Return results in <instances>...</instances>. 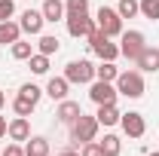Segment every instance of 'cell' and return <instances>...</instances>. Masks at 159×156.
Returning a JSON list of instances; mask_svg holds the SVG:
<instances>
[{
    "mask_svg": "<svg viewBox=\"0 0 159 156\" xmlns=\"http://www.w3.org/2000/svg\"><path fill=\"white\" fill-rule=\"evenodd\" d=\"M98 135V119L80 113L74 122H70V147H83L86 141H95Z\"/></svg>",
    "mask_w": 159,
    "mask_h": 156,
    "instance_id": "6da1fadb",
    "label": "cell"
},
{
    "mask_svg": "<svg viewBox=\"0 0 159 156\" xmlns=\"http://www.w3.org/2000/svg\"><path fill=\"white\" fill-rule=\"evenodd\" d=\"M116 92L125 98H141L144 92H147V86H144V77H141V71H119L116 77Z\"/></svg>",
    "mask_w": 159,
    "mask_h": 156,
    "instance_id": "7a4b0ae2",
    "label": "cell"
},
{
    "mask_svg": "<svg viewBox=\"0 0 159 156\" xmlns=\"http://www.w3.org/2000/svg\"><path fill=\"white\" fill-rule=\"evenodd\" d=\"M86 40H89L92 52H95L101 61H116V58H119V46H116V43H110V37H107V34H101L98 28H95Z\"/></svg>",
    "mask_w": 159,
    "mask_h": 156,
    "instance_id": "3957f363",
    "label": "cell"
},
{
    "mask_svg": "<svg viewBox=\"0 0 159 156\" xmlns=\"http://www.w3.org/2000/svg\"><path fill=\"white\" fill-rule=\"evenodd\" d=\"M64 80H67V83H80V86H86V83L95 80V64H92L89 58L70 61V64L64 67Z\"/></svg>",
    "mask_w": 159,
    "mask_h": 156,
    "instance_id": "277c9868",
    "label": "cell"
},
{
    "mask_svg": "<svg viewBox=\"0 0 159 156\" xmlns=\"http://www.w3.org/2000/svg\"><path fill=\"white\" fill-rule=\"evenodd\" d=\"M95 25H98L101 34H107V37H119V34H122V19H119L116 9H110V6H101L98 9Z\"/></svg>",
    "mask_w": 159,
    "mask_h": 156,
    "instance_id": "5b68a950",
    "label": "cell"
},
{
    "mask_svg": "<svg viewBox=\"0 0 159 156\" xmlns=\"http://www.w3.org/2000/svg\"><path fill=\"white\" fill-rule=\"evenodd\" d=\"M119 37H122V43H119V55H125L129 61H135L141 55V49L147 46V40H144L141 31H122Z\"/></svg>",
    "mask_w": 159,
    "mask_h": 156,
    "instance_id": "8992f818",
    "label": "cell"
},
{
    "mask_svg": "<svg viewBox=\"0 0 159 156\" xmlns=\"http://www.w3.org/2000/svg\"><path fill=\"white\" fill-rule=\"evenodd\" d=\"M89 98L95 101V104H116V86L113 83H104V80H92L89 83Z\"/></svg>",
    "mask_w": 159,
    "mask_h": 156,
    "instance_id": "52a82bcc",
    "label": "cell"
},
{
    "mask_svg": "<svg viewBox=\"0 0 159 156\" xmlns=\"http://www.w3.org/2000/svg\"><path fill=\"white\" fill-rule=\"evenodd\" d=\"M95 28H98V25H95V19H92L89 12H83V16H67V34H70L74 40L89 37Z\"/></svg>",
    "mask_w": 159,
    "mask_h": 156,
    "instance_id": "ba28073f",
    "label": "cell"
},
{
    "mask_svg": "<svg viewBox=\"0 0 159 156\" xmlns=\"http://www.w3.org/2000/svg\"><path fill=\"white\" fill-rule=\"evenodd\" d=\"M43 25H46V19H43L40 9H25L21 19H19L21 34H31V37H40V34H43Z\"/></svg>",
    "mask_w": 159,
    "mask_h": 156,
    "instance_id": "9c48e42d",
    "label": "cell"
},
{
    "mask_svg": "<svg viewBox=\"0 0 159 156\" xmlns=\"http://www.w3.org/2000/svg\"><path fill=\"white\" fill-rule=\"evenodd\" d=\"M119 126H122V132L129 138H144V132H147V122H144V117H141L138 110L122 113V117H119Z\"/></svg>",
    "mask_w": 159,
    "mask_h": 156,
    "instance_id": "30bf717a",
    "label": "cell"
},
{
    "mask_svg": "<svg viewBox=\"0 0 159 156\" xmlns=\"http://www.w3.org/2000/svg\"><path fill=\"white\" fill-rule=\"evenodd\" d=\"M135 64H138L141 71H147V74H156V71H159V49L144 46V49H141V55L135 58Z\"/></svg>",
    "mask_w": 159,
    "mask_h": 156,
    "instance_id": "8fae6325",
    "label": "cell"
},
{
    "mask_svg": "<svg viewBox=\"0 0 159 156\" xmlns=\"http://www.w3.org/2000/svg\"><path fill=\"white\" fill-rule=\"evenodd\" d=\"M80 113H83V107H80L77 101H67V98H64V101H58L55 119H58V122H64V126H70V122H74V119H77Z\"/></svg>",
    "mask_w": 159,
    "mask_h": 156,
    "instance_id": "7c38bea8",
    "label": "cell"
},
{
    "mask_svg": "<svg viewBox=\"0 0 159 156\" xmlns=\"http://www.w3.org/2000/svg\"><path fill=\"white\" fill-rule=\"evenodd\" d=\"M6 135L12 138V141H28V138H31V122H28V117H16V119H9V129H6Z\"/></svg>",
    "mask_w": 159,
    "mask_h": 156,
    "instance_id": "4fadbf2b",
    "label": "cell"
},
{
    "mask_svg": "<svg viewBox=\"0 0 159 156\" xmlns=\"http://www.w3.org/2000/svg\"><path fill=\"white\" fill-rule=\"evenodd\" d=\"M67 89H70V83H67L64 77H52L49 83H46L43 92L52 98V101H64V98H67Z\"/></svg>",
    "mask_w": 159,
    "mask_h": 156,
    "instance_id": "5bb4252c",
    "label": "cell"
},
{
    "mask_svg": "<svg viewBox=\"0 0 159 156\" xmlns=\"http://www.w3.org/2000/svg\"><path fill=\"white\" fill-rule=\"evenodd\" d=\"M16 40H21V28L19 21H0V46H12Z\"/></svg>",
    "mask_w": 159,
    "mask_h": 156,
    "instance_id": "9a60e30c",
    "label": "cell"
},
{
    "mask_svg": "<svg viewBox=\"0 0 159 156\" xmlns=\"http://www.w3.org/2000/svg\"><path fill=\"white\" fill-rule=\"evenodd\" d=\"M119 117H122V113L116 110V104H98V113H95L98 126H116Z\"/></svg>",
    "mask_w": 159,
    "mask_h": 156,
    "instance_id": "2e32d148",
    "label": "cell"
},
{
    "mask_svg": "<svg viewBox=\"0 0 159 156\" xmlns=\"http://www.w3.org/2000/svg\"><path fill=\"white\" fill-rule=\"evenodd\" d=\"M40 12H43V19H46V21H61L64 16H67L61 0H43V9H40Z\"/></svg>",
    "mask_w": 159,
    "mask_h": 156,
    "instance_id": "e0dca14e",
    "label": "cell"
},
{
    "mask_svg": "<svg viewBox=\"0 0 159 156\" xmlns=\"http://www.w3.org/2000/svg\"><path fill=\"white\" fill-rule=\"evenodd\" d=\"M25 156H49V141L46 138H28Z\"/></svg>",
    "mask_w": 159,
    "mask_h": 156,
    "instance_id": "ac0fdd59",
    "label": "cell"
},
{
    "mask_svg": "<svg viewBox=\"0 0 159 156\" xmlns=\"http://www.w3.org/2000/svg\"><path fill=\"white\" fill-rule=\"evenodd\" d=\"M119 77V67L113 61H101L98 67H95V80H104V83H116Z\"/></svg>",
    "mask_w": 159,
    "mask_h": 156,
    "instance_id": "d6986e66",
    "label": "cell"
},
{
    "mask_svg": "<svg viewBox=\"0 0 159 156\" xmlns=\"http://www.w3.org/2000/svg\"><path fill=\"white\" fill-rule=\"evenodd\" d=\"M101 150H104V156H119L122 153V141H119L116 135H104V141H98Z\"/></svg>",
    "mask_w": 159,
    "mask_h": 156,
    "instance_id": "ffe728a7",
    "label": "cell"
},
{
    "mask_svg": "<svg viewBox=\"0 0 159 156\" xmlns=\"http://www.w3.org/2000/svg\"><path fill=\"white\" fill-rule=\"evenodd\" d=\"M116 12H119V19H135V16H141V6H138V0H119Z\"/></svg>",
    "mask_w": 159,
    "mask_h": 156,
    "instance_id": "44dd1931",
    "label": "cell"
},
{
    "mask_svg": "<svg viewBox=\"0 0 159 156\" xmlns=\"http://www.w3.org/2000/svg\"><path fill=\"white\" fill-rule=\"evenodd\" d=\"M37 49L43 52V55H55V52H58V37H52V34H40Z\"/></svg>",
    "mask_w": 159,
    "mask_h": 156,
    "instance_id": "7402d4cb",
    "label": "cell"
},
{
    "mask_svg": "<svg viewBox=\"0 0 159 156\" xmlns=\"http://www.w3.org/2000/svg\"><path fill=\"white\" fill-rule=\"evenodd\" d=\"M9 49H12V58H19V61H28L31 55H34V46H31L28 40H16Z\"/></svg>",
    "mask_w": 159,
    "mask_h": 156,
    "instance_id": "603a6c76",
    "label": "cell"
},
{
    "mask_svg": "<svg viewBox=\"0 0 159 156\" xmlns=\"http://www.w3.org/2000/svg\"><path fill=\"white\" fill-rule=\"evenodd\" d=\"M141 6V16L150 21H159V0H138Z\"/></svg>",
    "mask_w": 159,
    "mask_h": 156,
    "instance_id": "cb8c5ba5",
    "label": "cell"
},
{
    "mask_svg": "<svg viewBox=\"0 0 159 156\" xmlns=\"http://www.w3.org/2000/svg\"><path fill=\"white\" fill-rule=\"evenodd\" d=\"M28 67H31L34 74H46V71H49V55H43V52H34V55L28 58Z\"/></svg>",
    "mask_w": 159,
    "mask_h": 156,
    "instance_id": "d4e9b609",
    "label": "cell"
},
{
    "mask_svg": "<svg viewBox=\"0 0 159 156\" xmlns=\"http://www.w3.org/2000/svg\"><path fill=\"white\" fill-rule=\"evenodd\" d=\"M34 107H37V104H34V101H28L25 95H19L16 101H12V110H16V117H31V113H34Z\"/></svg>",
    "mask_w": 159,
    "mask_h": 156,
    "instance_id": "484cf974",
    "label": "cell"
},
{
    "mask_svg": "<svg viewBox=\"0 0 159 156\" xmlns=\"http://www.w3.org/2000/svg\"><path fill=\"white\" fill-rule=\"evenodd\" d=\"M64 12L67 16H83V12H89V0H64ZM64 16V19H67Z\"/></svg>",
    "mask_w": 159,
    "mask_h": 156,
    "instance_id": "4316f807",
    "label": "cell"
},
{
    "mask_svg": "<svg viewBox=\"0 0 159 156\" xmlns=\"http://www.w3.org/2000/svg\"><path fill=\"white\" fill-rule=\"evenodd\" d=\"M19 95H25L28 101H34V104H40V98L46 95V92H43L40 86H34V83H25V86L19 89Z\"/></svg>",
    "mask_w": 159,
    "mask_h": 156,
    "instance_id": "83f0119b",
    "label": "cell"
},
{
    "mask_svg": "<svg viewBox=\"0 0 159 156\" xmlns=\"http://www.w3.org/2000/svg\"><path fill=\"white\" fill-rule=\"evenodd\" d=\"M80 156H104V150H101L98 141H86V144L80 147Z\"/></svg>",
    "mask_w": 159,
    "mask_h": 156,
    "instance_id": "f1b7e54d",
    "label": "cell"
},
{
    "mask_svg": "<svg viewBox=\"0 0 159 156\" xmlns=\"http://www.w3.org/2000/svg\"><path fill=\"white\" fill-rule=\"evenodd\" d=\"M16 16V0H0V21Z\"/></svg>",
    "mask_w": 159,
    "mask_h": 156,
    "instance_id": "f546056e",
    "label": "cell"
},
{
    "mask_svg": "<svg viewBox=\"0 0 159 156\" xmlns=\"http://www.w3.org/2000/svg\"><path fill=\"white\" fill-rule=\"evenodd\" d=\"M0 156H25V147H19V144H6V150Z\"/></svg>",
    "mask_w": 159,
    "mask_h": 156,
    "instance_id": "4dcf8cb0",
    "label": "cell"
},
{
    "mask_svg": "<svg viewBox=\"0 0 159 156\" xmlns=\"http://www.w3.org/2000/svg\"><path fill=\"white\" fill-rule=\"evenodd\" d=\"M6 129H9V122H6V117H0V138H6Z\"/></svg>",
    "mask_w": 159,
    "mask_h": 156,
    "instance_id": "1f68e13d",
    "label": "cell"
},
{
    "mask_svg": "<svg viewBox=\"0 0 159 156\" xmlns=\"http://www.w3.org/2000/svg\"><path fill=\"white\" fill-rule=\"evenodd\" d=\"M58 156H80V153H77V150H74V147H67V150H61Z\"/></svg>",
    "mask_w": 159,
    "mask_h": 156,
    "instance_id": "d6a6232c",
    "label": "cell"
},
{
    "mask_svg": "<svg viewBox=\"0 0 159 156\" xmlns=\"http://www.w3.org/2000/svg\"><path fill=\"white\" fill-rule=\"evenodd\" d=\"M3 104H6V95H3V92H0V107H3Z\"/></svg>",
    "mask_w": 159,
    "mask_h": 156,
    "instance_id": "836d02e7",
    "label": "cell"
},
{
    "mask_svg": "<svg viewBox=\"0 0 159 156\" xmlns=\"http://www.w3.org/2000/svg\"><path fill=\"white\" fill-rule=\"evenodd\" d=\"M150 156H159V153H150Z\"/></svg>",
    "mask_w": 159,
    "mask_h": 156,
    "instance_id": "e575fe53",
    "label": "cell"
}]
</instances>
